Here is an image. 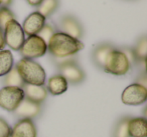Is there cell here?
I'll use <instances>...</instances> for the list:
<instances>
[{"mask_svg": "<svg viewBox=\"0 0 147 137\" xmlns=\"http://www.w3.org/2000/svg\"><path fill=\"white\" fill-rule=\"evenodd\" d=\"M84 43L63 32H55L47 43V51L53 58L75 56L83 50Z\"/></svg>", "mask_w": 147, "mask_h": 137, "instance_id": "1", "label": "cell"}, {"mask_svg": "<svg viewBox=\"0 0 147 137\" xmlns=\"http://www.w3.org/2000/svg\"><path fill=\"white\" fill-rule=\"evenodd\" d=\"M15 68L17 69L25 84L38 85V86L45 85L47 73L43 67L36 61L32 59L22 58L16 63Z\"/></svg>", "mask_w": 147, "mask_h": 137, "instance_id": "2", "label": "cell"}, {"mask_svg": "<svg viewBox=\"0 0 147 137\" xmlns=\"http://www.w3.org/2000/svg\"><path fill=\"white\" fill-rule=\"evenodd\" d=\"M131 68V64L127 59L126 55L120 49L114 48L106 59L104 65V71L109 74L122 76L129 72Z\"/></svg>", "mask_w": 147, "mask_h": 137, "instance_id": "3", "label": "cell"}, {"mask_svg": "<svg viewBox=\"0 0 147 137\" xmlns=\"http://www.w3.org/2000/svg\"><path fill=\"white\" fill-rule=\"evenodd\" d=\"M24 99V92L20 87L4 86L0 89V107L8 112H14Z\"/></svg>", "mask_w": 147, "mask_h": 137, "instance_id": "4", "label": "cell"}, {"mask_svg": "<svg viewBox=\"0 0 147 137\" xmlns=\"http://www.w3.org/2000/svg\"><path fill=\"white\" fill-rule=\"evenodd\" d=\"M19 51L23 58L34 60L35 58L45 55L47 52V44L38 35H31L25 39Z\"/></svg>", "mask_w": 147, "mask_h": 137, "instance_id": "5", "label": "cell"}, {"mask_svg": "<svg viewBox=\"0 0 147 137\" xmlns=\"http://www.w3.org/2000/svg\"><path fill=\"white\" fill-rule=\"evenodd\" d=\"M5 45L11 50L19 51L25 40V34L21 25L15 19L10 20L3 29Z\"/></svg>", "mask_w": 147, "mask_h": 137, "instance_id": "6", "label": "cell"}, {"mask_svg": "<svg viewBox=\"0 0 147 137\" xmlns=\"http://www.w3.org/2000/svg\"><path fill=\"white\" fill-rule=\"evenodd\" d=\"M147 87L138 83H132L123 90L121 94V101L123 104L129 106H137L146 102Z\"/></svg>", "mask_w": 147, "mask_h": 137, "instance_id": "7", "label": "cell"}, {"mask_svg": "<svg viewBox=\"0 0 147 137\" xmlns=\"http://www.w3.org/2000/svg\"><path fill=\"white\" fill-rule=\"evenodd\" d=\"M57 66L61 72V75L65 77L67 83L79 84V83L83 82L86 78L85 71L81 68L75 58L57 65Z\"/></svg>", "mask_w": 147, "mask_h": 137, "instance_id": "8", "label": "cell"}, {"mask_svg": "<svg viewBox=\"0 0 147 137\" xmlns=\"http://www.w3.org/2000/svg\"><path fill=\"white\" fill-rule=\"evenodd\" d=\"M59 27L61 29V32L65 33L76 39L82 38L84 35V29L81 22L71 15H65L61 17L59 21Z\"/></svg>", "mask_w": 147, "mask_h": 137, "instance_id": "9", "label": "cell"}, {"mask_svg": "<svg viewBox=\"0 0 147 137\" xmlns=\"http://www.w3.org/2000/svg\"><path fill=\"white\" fill-rule=\"evenodd\" d=\"M45 17L42 16L39 12L34 11L30 13L23 21V24L21 25L24 34L31 36V35H37L39 31L42 29L45 24Z\"/></svg>", "mask_w": 147, "mask_h": 137, "instance_id": "10", "label": "cell"}, {"mask_svg": "<svg viewBox=\"0 0 147 137\" xmlns=\"http://www.w3.org/2000/svg\"><path fill=\"white\" fill-rule=\"evenodd\" d=\"M37 130L32 119H19L11 129L10 137H36Z\"/></svg>", "mask_w": 147, "mask_h": 137, "instance_id": "11", "label": "cell"}, {"mask_svg": "<svg viewBox=\"0 0 147 137\" xmlns=\"http://www.w3.org/2000/svg\"><path fill=\"white\" fill-rule=\"evenodd\" d=\"M40 111H41L40 104H37V103H34L32 101H29L26 98H24L13 113L19 119H22V118L32 119L34 117L38 116Z\"/></svg>", "mask_w": 147, "mask_h": 137, "instance_id": "12", "label": "cell"}, {"mask_svg": "<svg viewBox=\"0 0 147 137\" xmlns=\"http://www.w3.org/2000/svg\"><path fill=\"white\" fill-rule=\"evenodd\" d=\"M22 89L24 92V98L37 104H41L47 97V90L45 85L38 86V85L24 84Z\"/></svg>", "mask_w": 147, "mask_h": 137, "instance_id": "13", "label": "cell"}, {"mask_svg": "<svg viewBox=\"0 0 147 137\" xmlns=\"http://www.w3.org/2000/svg\"><path fill=\"white\" fill-rule=\"evenodd\" d=\"M128 133L130 137H147V119L145 117H130Z\"/></svg>", "mask_w": 147, "mask_h": 137, "instance_id": "14", "label": "cell"}, {"mask_svg": "<svg viewBox=\"0 0 147 137\" xmlns=\"http://www.w3.org/2000/svg\"><path fill=\"white\" fill-rule=\"evenodd\" d=\"M69 83L61 74H55L49 77L47 82V90L51 95H61L67 90Z\"/></svg>", "mask_w": 147, "mask_h": 137, "instance_id": "15", "label": "cell"}, {"mask_svg": "<svg viewBox=\"0 0 147 137\" xmlns=\"http://www.w3.org/2000/svg\"><path fill=\"white\" fill-rule=\"evenodd\" d=\"M115 47L113 46L112 44L102 43V44H99L98 46L94 49V51H93V61H94V63L99 68H101V69L104 68L107 57H108L109 53Z\"/></svg>", "mask_w": 147, "mask_h": 137, "instance_id": "16", "label": "cell"}, {"mask_svg": "<svg viewBox=\"0 0 147 137\" xmlns=\"http://www.w3.org/2000/svg\"><path fill=\"white\" fill-rule=\"evenodd\" d=\"M14 60L10 50H0V77L5 76L13 68Z\"/></svg>", "mask_w": 147, "mask_h": 137, "instance_id": "17", "label": "cell"}, {"mask_svg": "<svg viewBox=\"0 0 147 137\" xmlns=\"http://www.w3.org/2000/svg\"><path fill=\"white\" fill-rule=\"evenodd\" d=\"M3 83H4L5 86H14V87H20V88H22L23 85L25 84L23 82L21 76L19 75L17 69L15 68V66H13V68L4 76Z\"/></svg>", "mask_w": 147, "mask_h": 137, "instance_id": "18", "label": "cell"}, {"mask_svg": "<svg viewBox=\"0 0 147 137\" xmlns=\"http://www.w3.org/2000/svg\"><path fill=\"white\" fill-rule=\"evenodd\" d=\"M59 0H42V2L40 3L37 8V12L40 13L42 16L49 17L55 13V11L59 8Z\"/></svg>", "mask_w": 147, "mask_h": 137, "instance_id": "19", "label": "cell"}, {"mask_svg": "<svg viewBox=\"0 0 147 137\" xmlns=\"http://www.w3.org/2000/svg\"><path fill=\"white\" fill-rule=\"evenodd\" d=\"M133 52L137 59V62H145L147 56V38L146 36H142L137 41L136 45L134 46Z\"/></svg>", "mask_w": 147, "mask_h": 137, "instance_id": "20", "label": "cell"}, {"mask_svg": "<svg viewBox=\"0 0 147 137\" xmlns=\"http://www.w3.org/2000/svg\"><path fill=\"white\" fill-rule=\"evenodd\" d=\"M130 119L129 116L122 117L116 123L113 130V137H130L128 133V121Z\"/></svg>", "mask_w": 147, "mask_h": 137, "instance_id": "21", "label": "cell"}, {"mask_svg": "<svg viewBox=\"0 0 147 137\" xmlns=\"http://www.w3.org/2000/svg\"><path fill=\"white\" fill-rule=\"evenodd\" d=\"M15 19V15L8 7L1 6L0 7V28L4 29L6 24L10 20Z\"/></svg>", "mask_w": 147, "mask_h": 137, "instance_id": "22", "label": "cell"}, {"mask_svg": "<svg viewBox=\"0 0 147 137\" xmlns=\"http://www.w3.org/2000/svg\"><path fill=\"white\" fill-rule=\"evenodd\" d=\"M55 27H53L51 24H47V23H45V26L42 27V29L39 31L37 35H38L40 38H42L43 41L47 44L49 41L51 40V38L53 37V35L55 34Z\"/></svg>", "mask_w": 147, "mask_h": 137, "instance_id": "23", "label": "cell"}, {"mask_svg": "<svg viewBox=\"0 0 147 137\" xmlns=\"http://www.w3.org/2000/svg\"><path fill=\"white\" fill-rule=\"evenodd\" d=\"M11 129L12 127L7 122V120L0 117V137H10Z\"/></svg>", "mask_w": 147, "mask_h": 137, "instance_id": "24", "label": "cell"}, {"mask_svg": "<svg viewBox=\"0 0 147 137\" xmlns=\"http://www.w3.org/2000/svg\"><path fill=\"white\" fill-rule=\"evenodd\" d=\"M122 51H123V53L126 55L127 59L129 60V62H130L131 65L137 62V59H136V57H135L132 48H128V47H126V48H123Z\"/></svg>", "mask_w": 147, "mask_h": 137, "instance_id": "25", "label": "cell"}, {"mask_svg": "<svg viewBox=\"0 0 147 137\" xmlns=\"http://www.w3.org/2000/svg\"><path fill=\"white\" fill-rule=\"evenodd\" d=\"M136 83L143 85V86H145V87L147 86V77H146V74H145V72L143 73V74H141L140 76H139V78L137 79Z\"/></svg>", "mask_w": 147, "mask_h": 137, "instance_id": "26", "label": "cell"}, {"mask_svg": "<svg viewBox=\"0 0 147 137\" xmlns=\"http://www.w3.org/2000/svg\"><path fill=\"white\" fill-rule=\"evenodd\" d=\"M5 47L4 35H3V29L0 28V50H3Z\"/></svg>", "mask_w": 147, "mask_h": 137, "instance_id": "27", "label": "cell"}, {"mask_svg": "<svg viewBox=\"0 0 147 137\" xmlns=\"http://www.w3.org/2000/svg\"><path fill=\"white\" fill-rule=\"evenodd\" d=\"M26 2L28 3L30 6L38 7L40 5V3L42 2V0H26Z\"/></svg>", "mask_w": 147, "mask_h": 137, "instance_id": "28", "label": "cell"}, {"mask_svg": "<svg viewBox=\"0 0 147 137\" xmlns=\"http://www.w3.org/2000/svg\"><path fill=\"white\" fill-rule=\"evenodd\" d=\"M12 3V0H1V5L2 6L7 7L8 5H10Z\"/></svg>", "mask_w": 147, "mask_h": 137, "instance_id": "29", "label": "cell"}, {"mask_svg": "<svg viewBox=\"0 0 147 137\" xmlns=\"http://www.w3.org/2000/svg\"><path fill=\"white\" fill-rule=\"evenodd\" d=\"M0 5H1V0H0Z\"/></svg>", "mask_w": 147, "mask_h": 137, "instance_id": "30", "label": "cell"}]
</instances>
